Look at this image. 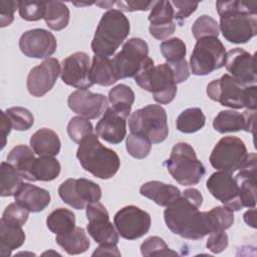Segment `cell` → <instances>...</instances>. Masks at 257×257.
I'll return each instance as SVG.
<instances>
[{
  "instance_id": "obj_1",
  "label": "cell",
  "mask_w": 257,
  "mask_h": 257,
  "mask_svg": "<svg viewBox=\"0 0 257 257\" xmlns=\"http://www.w3.org/2000/svg\"><path fill=\"white\" fill-rule=\"evenodd\" d=\"M203 196L198 189L188 188L164 211L167 227L188 240H200L213 232L208 212H200Z\"/></svg>"
},
{
  "instance_id": "obj_2",
  "label": "cell",
  "mask_w": 257,
  "mask_h": 257,
  "mask_svg": "<svg viewBox=\"0 0 257 257\" xmlns=\"http://www.w3.org/2000/svg\"><path fill=\"white\" fill-rule=\"evenodd\" d=\"M219 29L234 44L248 42L257 34V2L244 0L217 1Z\"/></svg>"
},
{
  "instance_id": "obj_3",
  "label": "cell",
  "mask_w": 257,
  "mask_h": 257,
  "mask_svg": "<svg viewBox=\"0 0 257 257\" xmlns=\"http://www.w3.org/2000/svg\"><path fill=\"white\" fill-rule=\"evenodd\" d=\"M76 158L86 172L101 180L112 178L120 166L117 154L104 147L99 142L96 134L86 137L79 144Z\"/></svg>"
},
{
  "instance_id": "obj_4",
  "label": "cell",
  "mask_w": 257,
  "mask_h": 257,
  "mask_svg": "<svg viewBox=\"0 0 257 257\" xmlns=\"http://www.w3.org/2000/svg\"><path fill=\"white\" fill-rule=\"evenodd\" d=\"M131 25L127 17L117 9L106 11L96 27L91 49L94 55L109 57L128 36Z\"/></svg>"
},
{
  "instance_id": "obj_5",
  "label": "cell",
  "mask_w": 257,
  "mask_h": 257,
  "mask_svg": "<svg viewBox=\"0 0 257 257\" xmlns=\"http://www.w3.org/2000/svg\"><path fill=\"white\" fill-rule=\"evenodd\" d=\"M134 78L140 87L152 92L154 99L160 104H168L176 96L177 83L167 62L155 65L154 60L148 57Z\"/></svg>"
},
{
  "instance_id": "obj_6",
  "label": "cell",
  "mask_w": 257,
  "mask_h": 257,
  "mask_svg": "<svg viewBox=\"0 0 257 257\" xmlns=\"http://www.w3.org/2000/svg\"><path fill=\"white\" fill-rule=\"evenodd\" d=\"M164 166L177 183L183 186L197 185L206 174L201 161L198 160L195 150L185 142L177 143Z\"/></svg>"
},
{
  "instance_id": "obj_7",
  "label": "cell",
  "mask_w": 257,
  "mask_h": 257,
  "mask_svg": "<svg viewBox=\"0 0 257 257\" xmlns=\"http://www.w3.org/2000/svg\"><path fill=\"white\" fill-rule=\"evenodd\" d=\"M128 128L132 134L146 137L152 144H160L169 135L167 112L160 104L146 105L132 112Z\"/></svg>"
},
{
  "instance_id": "obj_8",
  "label": "cell",
  "mask_w": 257,
  "mask_h": 257,
  "mask_svg": "<svg viewBox=\"0 0 257 257\" xmlns=\"http://www.w3.org/2000/svg\"><path fill=\"white\" fill-rule=\"evenodd\" d=\"M226 49L218 37L197 40L190 57L191 71L195 75H208L225 65Z\"/></svg>"
},
{
  "instance_id": "obj_9",
  "label": "cell",
  "mask_w": 257,
  "mask_h": 257,
  "mask_svg": "<svg viewBox=\"0 0 257 257\" xmlns=\"http://www.w3.org/2000/svg\"><path fill=\"white\" fill-rule=\"evenodd\" d=\"M149 57L148 43L139 37L126 40L119 52L111 59L117 79L135 77Z\"/></svg>"
},
{
  "instance_id": "obj_10",
  "label": "cell",
  "mask_w": 257,
  "mask_h": 257,
  "mask_svg": "<svg viewBox=\"0 0 257 257\" xmlns=\"http://www.w3.org/2000/svg\"><path fill=\"white\" fill-rule=\"evenodd\" d=\"M247 156L244 142L237 137L227 136L215 145L210 155V164L217 171L232 174L242 167Z\"/></svg>"
},
{
  "instance_id": "obj_11",
  "label": "cell",
  "mask_w": 257,
  "mask_h": 257,
  "mask_svg": "<svg viewBox=\"0 0 257 257\" xmlns=\"http://www.w3.org/2000/svg\"><path fill=\"white\" fill-rule=\"evenodd\" d=\"M58 195L68 206L83 210L88 204L100 200L101 189L88 179H67L59 185Z\"/></svg>"
},
{
  "instance_id": "obj_12",
  "label": "cell",
  "mask_w": 257,
  "mask_h": 257,
  "mask_svg": "<svg viewBox=\"0 0 257 257\" xmlns=\"http://www.w3.org/2000/svg\"><path fill=\"white\" fill-rule=\"evenodd\" d=\"M113 224L120 237L126 240H136L149 232L152 220L148 212L137 206L128 205L116 212Z\"/></svg>"
},
{
  "instance_id": "obj_13",
  "label": "cell",
  "mask_w": 257,
  "mask_h": 257,
  "mask_svg": "<svg viewBox=\"0 0 257 257\" xmlns=\"http://www.w3.org/2000/svg\"><path fill=\"white\" fill-rule=\"evenodd\" d=\"M88 221L86 230L98 244H117L119 235L112 223L105 207L98 201L90 203L85 208Z\"/></svg>"
},
{
  "instance_id": "obj_14",
  "label": "cell",
  "mask_w": 257,
  "mask_h": 257,
  "mask_svg": "<svg viewBox=\"0 0 257 257\" xmlns=\"http://www.w3.org/2000/svg\"><path fill=\"white\" fill-rule=\"evenodd\" d=\"M90 58L83 51H76L61 63V80L72 87L78 89H87L94 83L90 77Z\"/></svg>"
},
{
  "instance_id": "obj_15",
  "label": "cell",
  "mask_w": 257,
  "mask_h": 257,
  "mask_svg": "<svg viewBox=\"0 0 257 257\" xmlns=\"http://www.w3.org/2000/svg\"><path fill=\"white\" fill-rule=\"evenodd\" d=\"M60 72L59 61L54 57L46 58L29 71L26 81L28 92L35 97L43 96L54 86Z\"/></svg>"
},
{
  "instance_id": "obj_16",
  "label": "cell",
  "mask_w": 257,
  "mask_h": 257,
  "mask_svg": "<svg viewBox=\"0 0 257 257\" xmlns=\"http://www.w3.org/2000/svg\"><path fill=\"white\" fill-rule=\"evenodd\" d=\"M206 187L214 198L233 212L243 208L239 197V189L232 174L221 171L215 172L208 178Z\"/></svg>"
},
{
  "instance_id": "obj_17",
  "label": "cell",
  "mask_w": 257,
  "mask_h": 257,
  "mask_svg": "<svg viewBox=\"0 0 257 257\" xmlns=\"http://www.w3.org/2000/svg\"><path fill=\"white\" fill-rule=\"evenodd\" d=\"M56 46L54 35L43 28L27 30L19 39L21 52L30 58H49L56 51Z\"/></svg>"
},
{
  "instance_id": "obj_18",
  "label": "cell",
  "mask_w": 257,
  "mask_h": 257,
  "mask_svg": "<svg viewBox=\"0 0 257 257\" xmlns=\"http://www.w3.org/2000/svg\"><path fill=\"white\" fill-rule=\"evenodd\" d=\"M67 104L79 116L95 119L103 115L108 108V99L101 93H94L87 89H77L69 94Z\"/></svg>"
},
{
  "instance_id": "obj_19",
  "label": "cell",
  "mask_w": 257,
  "mask_h": 257,
  "mask_svg": "<svg viewBox=\"0 0 257 257\" xmlns=\"http://www.w3.org/2000/svg\"><path fill=\"white\" fill-rule=\"evenodd\" d=\"M243 85L237 82L230 74H223L207 85V94L221 105L231 108H243Z\"/></svg>"
},
{
  "instance_id": "obj_20",
  "label": "cell",
  "mask_w": 257,
  "mask_h": 257,
  "mask_svg": "<svg viewBox=\"0 0 257 257\" xmlns=\"http://www.w3.org/2000/svg\"><path fill=\"white\" fill-rule=\"evenodd\" d=\"M225 67L241 85H255L257 79L255 54H251L243 48H233L226 54Z\"/></svg>"
},
{
  "instance_id": "obj_21",
  "label": "cell",
  "mask_w": 257,
  "mask_h": 257,
  "mask_svg": "<svg viewBox=\"0 0 257 257\" xmlns=\"http://www.w3.org/2000/svg\"><path fill=\"white\" fill-rule=\"evenodd\" d=\"M130 114L110 106L95 125L96 135L103 141L117 145L126 136V119Z\"/></svg>"
},
{
  "instance_id": "obj_22",
  "label": "cell",
  "mask_w": 257,
  "mask_h": 257,
  "mask_svg": "<svg viewBox=\"0 0 257 257\" xmlns=\"http://www.w3.org/2000/svg\"><path fill=\"white\" fill-rule=\"evenodd\" d=\"M150 34L158 40H166L176 30L174 9L171 1H156L149 15Z\"/></svg>"
},
{
  "instance_id": "obj_23",
  "label": "cell",
  "mask_w": 257,
  "mask_h": 257,
  "mask_svg": "<svg viewBox=\"0 0 257 257\" xmlns=\"http://www.w3.org/2000/svg\"><path fill=\"white\" fill-rule=\"evenodd\" d=\"M256 161L255 153L248 154L247 159L235 177L243 208H255L256 206Z\"/></svg>"
},
{
  "instance_id": "obj_24",
  "label": "cell",
  "mask_w": 257,
  "mask_h": 257,
  "mask_svg": "<svg viewBox=\"0 0 257 257\" xmlns=\"http://www.w3.org/2000/svg\"><path fill=\"white\" fill-rule=\"evenodd\" d=\"M15 202L26 208L29 212L43 211L50 203V194L47 190L29 183H23L14 195Z\"/></svg>"
},
{
  "instance_id": "obj_25",
  "label": "cell",
  "mask_w": 257,
  "mask_h": 257,
  "mask_svg": "<svg viewBox=\"0 0 257 257\" xmlns=\"http://www.w3.org/2000/svg\"><path fill=\"white\" fill-rule=\"evenodd\" d=\"M140 194L162 207H167L181 196V191L174 185L160 181H149L140 188Z\"/></svg>"
},
{
  "instance_id": "obj_26",
  "label": "cell",
  "mask_w": 257,
  "mask_h": 257,
  "mask_svg": "<svg viewBox=\"0 0 257 257\" xmlns=\"http://www.w3.org/2000/svg\"><path fill=\"white\" fill-rule=\"evenodd\" d=\"M30 148L39 157H54L60 152L61 143L58 135L47 127L36 131L29 140Z\"/></svg>"
},
{
  "instance_id": "obj_27",
  "label": "cell",
  "mask_w": 257,
  "mask_h": 257,
  "mask_svg": "<svg viewBox=\"0 0 257 257\" xmlns=\"http://www.w3.org/2000/svg\"><path fill=\"white\" fill-rule=\"evenodd\" d=\"M25 233L22 226L0 220V254L2 257H8L11 252L23 245Z\"/></svg>"
},
{
  "instance_id": "obj_28",
  "label": "cell",
  "mask_w": 257,
  "mask_h": 257,
  "mask_svg": "<svg viewBox=\"0 0 257 257\" xmlns=\"http://www.w3.org/2000/svg\"><path fill=\"white\" fill-rule=\"evenodd\" d=\"M56 243L69 255H77L85 252L89 246V239L81 227H74L71 231L56 235Z\"/></svg>"
},
{
  "instance_id": "obj_29",
  "label": "cell",
  "mask_w": 257,
  "mask_h": 257,
  "mask_svg": "<svg viewBox=\"0 0 257 257\" xmlns=\"http://www.w3.org/2000/svg\"><path fill=\"white\" fill-rule=\"evenodd\" d=\"M34 154L31 148L25 145H18L9 152L6 161L13 166L25 180L29 181L31 169L36 159Z\"/></svg>"
},
{
  "instance_id": "obj_30",
  "label": "cell",
  "mask_w": 257,
  "mask_h": 257,
  "mask_svg": "<svg viewBox=\"0 0 257 257\" xmlns=\"http://www.w3.org/2000/svg\"><path fill=\"white\" fill-rule=\"evenodd\" d=\"M90 77L93 83L101 86L114 84L118 79L115 76L114 69L109 57L94 55L90 65Z\"/></svg>"
},
{
  "instance_id": "obj_31",
  "label": "cell",
  "mask_w": 257,
  "mask_h": 257,
  "mask_svg": "<svg viewBox=\"0 0 257 257\" xmlns=\"http://www.w3.org/2000/svg\"><path fill=\"white\" fill-rule=\"evenodd\" d=\"M60 171V163L54 157H38L33 163L29 181L50 182L58 177Z\"/></svg>"
},
{
  "instance_id": "obj_32",
  "label": "cell",
  "mask_w": 257,
  "mask_h": 257,
  "mask_svg": "<svg viewBox=\"0 0 257 257\" xmlns=\"http://www.w3.org/2000/svg\"><path fill=\"white\" fill-rule=\"evenodd\" d=\"M70 18V12L66 4L60 1H48L46 2V9L44 20L48 28L59 31L64 29Z\"/></svg>"
},
{
  "instance_id": "obj_33",
  "label": "cell",
  "mask_w": 257,
  "mask_h": 257,
  "mask_svg": "<svg viewBox=\"0 0 257 257\" xmlns=\"http://www.w3.org/2000/svg\"><path fill=\"white\" fill-rule=\"evenodd\" d=\"M22 175L9 163L0 165V195L2 197L14 196L23 184Z\"/></svg>"
},
{
  "instance_id": "obj_34",
  "label": "cell",
  "mask_w": 257,
  "mask_h": 257,
  "mask_svg": "<svg viewBox=\"0 0 257 257\" xmlns=\"http://www.w3.org/2000/svg\"><path fill=\"white\" fill-rule=\"evenodd\" d=\"M46 226L55 235L65 234L75 227V216L68 209L57 208L47 216Z\"/></svg>"
},
{
  "instance_id": "obj_35",
  "label": "cell",
  "mask_w": 257,
  "mask_h": 257,
  "mask_svg": "<svg viewBox=\"0 0 257 257\" xmlns=\"http://www.w3.org/2000/svg\"><path fill=\"white\" fill-rule=\"evenodd\" d=\"M206 122V116L200 107H189L183 110L176 120L177 130L184 134L200 131Z\"/></svg>"
},
{
  "instance_id": "obj_36",
  "label": "cell",
  "mask_w": 257,
  "mask_h": 257,
  "mask_svg": "<svg viewBox=\"0 0 257 257\" xmlns=\"http://www.w3.org/2000/svg\"><path fill=\"white\" fill-rule=\"evenodd\" d=\"M213 127L220 134L238 132L245 128V118L238 111L221 110L213 120Z\"/></svg>"
},
{
  "instance_id": "obj_37",
  "label": "cell",
  "mask_w": 257,
  "mask_h": 257,
  "mask_svg": "<svg viewBox=\"0 0 257 257\" xmlns=\"http://www.w3.org/2000/svg\"><path fill=\"white\" fill-rule=\"evenodd\" d=\"M108 100L115 109L131 114L135 102V92L128 85L120 83L108 91Z\"/></svg>"
},
{
  "instance_id": "obj_38",
  "label": "cell",
  "mask_w": 257,
  "mask_h": 257,
  "mask_svg": "<svg viewBox=\"0 0 257 257\" xmlns=\"http://www.w3.org/2000/svg\"><path fill=\"white\" fill-rule=\"evenodd\" d=\"M161 53L167 60V63H176L186 59L187 47L185 42L178 37L164 40L160 45Z\"/></svg>"
},
{
  "instance_id": "obj_39",
  "label": "cell",
  "mask_w": 257,
  "mask_h": 257,
  "mask_svg": "<svg viewBox=\"0 0 257 257\" xmlns=\"http://www.w3.org/2000/svg\"><path fill=\"white\" fill-rule=\"evenodd\" d=\"M11 126L15 131H27L34 123V116L29 109L22 106H13L5 110Z\"/></svg>"
},
{
  "instance_id": "obj_40",
  "label": "cell",
  "mask_w": 257,
  "mask_h": 257,
  "mask_svg": "<svg viewBox=\"0 0 257 257\" xmlns=\"http://www.w3.org/2000/svg\"><path fill=\"white\" fill-rule=\"evenodd\" d=\"M125 149L133 158L142 160L147 158L151 153L152 142L144 136L131 133L126 137Z\"/></svg>"
},
{
  "instance_id": "obj_41",
  "label": "cell",
  "mask_w": 257,
  "mask_h": 257,
  "mask_svg": "<svg viewBox=\"0 0 257 257\" xmlns=\"http://www.w3.org/2000/svg\"><path fill=\"white\" fill-rule=\"evenodd\" d=\"M67 134L71 141L79 145L86 137L93 134V126L87 118L77 115L69 120Z\"/></svg>"
},
{
  "instance_id": "obj_42",
  "label": "cell",
  "mask_w": 257,
  "mask_h": 257,
  "mask_svg": "<svg viewBox=\"0 0 257 257\" xmlns=\"http://www.w3.org/2000/svg\"><path fill=\"white\" fill-rule=\"evenodd\" d=\"M220 29L218 22L209 15L198 17L192 26V34L197 40L208 36L218 37Z\"/></svg>"
},
{
  "instance_id": "obj_43",
  "label": "cell",
  "mask_w": 257,
  "mask_h": 257,
  "mask_svg": "<svg viewBox=\"0 0 257 257\" xmlns=\"http://www.w3.org/2000/svg\"><path fill=\"white\" fill-rule=\"evenodd\" d=\"M213 232L229 229L234 223L233 211L226 206H217L208 211Z\"/></svg>"
},
{
  "instance_id": "obj_44",
  "label": "cell",
  "mask_w": 257,
  "mask_h": 257,
  "mask_svg": "<svg viewBox=\"0 0 257 257\" xmlns=\"http://www.w3.org/2000/svg\"><path fill=\"white\" fill-rule=\"evenodd\" d=\"M141 253L143 256L177 255V252L171 250L166 242L158 236H151L147 238L141 245Z\"/></svg>"
},
{
  "instance_id": "obj_45",
  "label": "cell",
  "mask_w": 257,
  "mask_h": 257,
  "mask_svg": "<svg viewBox=\"0 0 257 257\" xmlns=\"http://www.w3.org/2000/svg\"><path fill=\"white\" fill-rule=\"evenodd\" d=\"M46 2L19 1L18 11L22 19L26 21H38L44 18Z\"/></svg>"
},
{
  "instance_id": "obj_46",
  "label": "cell",
  "mask_w": 257,
  "mask_h": 257,
  "mask_svg": "<svg viewBox=\"0 0 257 257\" xmlns=\"http://www.w3.org/2000/svg\"><path fill=\"white\" fill-rule=\"evenodd\" d=\"M29 213L30 212L26 208H24L17 202H14V203L9 204L5 208L1 219H3L6 222H9V223L23 226L28 220Z\"/></svg>"
},
{
  "instance_id": "obj_47",
  "label": "cell",
  "mask_w": 257,
  "mask_h": 257,
  "mask_svg": "<svg viewBox=\"0 0 257 257\" xmlns=\"http://www.w3.org/2000/svg\"><path fill=\"white\" fill-rule=\"evenodd\" d=\"M171 4L174 9V18L175 22L179 25L183 24V21L187 19L193 12L198 8V2H189V1H171Z\"/></svg>"
},
{
  "instance_id": "obj_48",
  "label": "cell",
  "mask_w": 257,
  "mask_h": 257,
  "mask_svg": "<svg viewBox=\"0 0 257 257\" xmlns=\"http://www.w3.org/2000/svg\"><path fill=\"white\" fill-rule=\"evenodd\" d=\"M228 244H229L228 235L225 232V230H221V231H215L209 234L206 247L212 253L218 254L224 251L228 247Z\"/></svg>"
},
{
  "instance_id": "obj_49",
  "label": "cell",
  "mask_w": 257,
  "mask_h": 257,
  "mask_svg": "<svg viewBox=\"0 0 257 257\" xmlns=\"http://www.w3.org/2000/svg\"><path fill=\"white\" fill-rule=\"evenodd\" d=\"M19 6V1L1 0L0 1V26L10 25L14 20V12Z\"/></svg>"
},
{
  "instance_id": "obj_50",
  "label": "cell",
  "mask_w": 257,
  "mask_h": 257,
  "mask_svg": "<svg viewBox=\"0 0 257 257\" xmlns=\"http://www.w3.org/2000/svg\"><path fill=\"white\" fill-rule=\"evenodd\" d=\"M119 11L125 12H133V11H147L154 7L156 1H136V0H128V1H116L114 3Z\"/></svg>"
},
{
  "instance_id": "obj_51",
  "label": "cell",
  "mask_w": 257,
  "mask_h": 257,
  "mask_svg": "<svg viewBox=\"0 0 257 257\" xmlns=\"http://www.w3.org/2000/svg\"><path fill=\"white\" fill-rule=\"evenodd\" d=\"M169 66L171 67L176 83H181L186 81L189 76H190V71H189V64L186 59L181 60L176 63H168Z\"/></svg>"
},
{
  "instance_id": "obj_52",
  "label": "cell",
  "mask_w": 257,
  "mask_h": 257,
  "mask_svg": "<svg viewBox=\"0 0 257 257\" xmlns=\"http://www.w3.org/2000/svg\"><path fill=\"white\" fill-rule=\"evenodd\" d=\"M256 91H257L256 85H248L243 87L244 107H246L247 109H256L257 107Z\"/></svg>"
},
{
  "instance_id": "obj_53",
  "label": "cell",
  "mask_w": 257,
  "mask_h": 257,
  "mask_svg": "<svg viewBox=\"0 0 257 257\" xmlns=\"http://www.w3.org/2000/svg\"><path fill=\"white\" fill-rule=\"evenodd\" d=\"M108 255V256H120V252L116 244H99V246L94 250L92 256Z\"/></svg>"
},
{
  "instance_id": "obj_54",
  "label": "cell",
  "mask_w": 257,
  "mask_h": 257,
  "mask_svg": "<svg viewBox=\"0 0 257 257\" xmlns=\"http://www.w3.org/2000/svg\"><path fill=\"white\" fill-rule=\"evenodd\" d=\"M1 149H4L5 145H6V141H7V137L9 136L12 126H11V122L8 118V116L6 115L5 111H1Z\"/></svg>"
},
{
  "instance_id": "obj_55",
  "label": "cell",
  "mask_w": 257,
  "mask_h": 257,
  "mask_svg": "<svg viewBox=\"0 0 257 257\" xmlns=\"http://www.w3.org/2000/svg\"><path fill=\"white\" fill-rule=\"evenodd\" d=\"M255 112L256 109H246L243 112L245 118V132L251 133L254 135V122H255Z\"/></svg>"
},
{
  "instance_id": "obj_56",
  "label": "cell",
  "mask_w": 257,
  "mask_h": 257,
  "mask_svg": "<svg viewBox=\"0 0 257 257\" xmlns=\"http://www.w3.org/2000/svg\"><path fill=\"white\" fill-rule=\"evenodd\" d=\"M243 219L248 226H250L252 228H256V210H255V208H251L250 210L246 211L243 216Z\"/></svg>"
},
{
  "instance_id": "obj_57",
  "label": "cell",
  "mask_w": 257,
  "mask_h": 257,
  "mask_svg": "<svg viewBox=\"0 0 257 257\" xmlns=\"http://www.w3.org/2000/svg\"><path fill=\"white\" fill-rule=\"evenodd\" d=\"M115 2H110V1H108V2H106V1H104V2H95V4L96 5H98V6H100L101 8H105V9H107V8H110V6L111 5H113Z\"/></svg>"
}]
</instances>
